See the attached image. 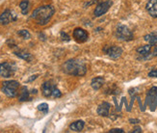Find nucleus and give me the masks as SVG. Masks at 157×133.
Listing matches in <instances>:
<instances>
[{
	"instance_id": "obj_1",
	"label": "nucleus",
	"mask_w": 157,
	"mask_h": 133,
	"mask_svg": "<svg viewBox=\"0 0 157 133\" xmlns=\"http://www.w3.org/2000/svg\"><path fill=\"white\" fill-rule=\"evenodd\" d=\"M63 72L72 76H84L87 73V66L83 60L71 59L62 67Z\"/></svg>"
},
{
	"instance_id": "obj_2",
	"label": "nucleus",
	"mask_w": 157,
	"mask_h": 133,
	"mask_svg": "<svg viewBox=\"0 0 157 133\" xmlns=\"http://www.w3.org/2000/svg\"><path fill=\"white\" fill-rule=\"evenodd\" d=\"M54 13H55V9H54L52 5H44L38 7L36 10H34L31 15V18L39 25H45L49 22Z\"/></svg>"
},
{
	"instance_id": "obj_3",
	"label": "nucleus",
	"mask_w": 157,
	"mask_h": 133,
	"mask_svg": "<svg viewBox=\"0 0 157 133\" xmlns=\"http://www.w3.org/2000/svg\"><path fill=\"white\" fill-rule=\"evenodd\" d=\"M137 53L143 60H149L157 56V45H147L137 48Z\"/></svg>"
},
{
	"instance_id": "obj_4",
	"label": "nucleus",
	"mask_w": 157,
	"mask_h": 133,
	"mask_svg": "<svg viewBox=\"0 0 157 133\" xmlns=\"http://www.w3.org/2000/svg\"><path fill=\"white\" fill-rule=\"evenodd\" d=\"M116 37L118 40L124 41H132L134 38L132 31L124 24H118L117 28H116Z\"/></svg>"
},
{
	"instance_id": "obj_5",
	"label": "nucleus",
	"mask_w": 157,
	"mask_h": 133,
	"mask_svg": "<svg viewBox=\"0 0 157 133\" xmlns=\"http://www.w3.org/2000/svg\"><path fill=\"white\" fill-rule=\"evenodd\" d=\"M42 93L45 97H60L62 96L60 90L49 81L44 82L42 85Z\"/></svg>"
},
{
	"instance_id": "obj_6",
	"label": "nucleus",
	"mask_w": 157,
	"mask_h": 133,
	"mask_svg": "<svg viewBox=\"0 0 157 133\" xmlns=\"http://www.w3.org/2000/svg\"><path fill=\"white\" fill-rule=\"evenodd\" d=\"M19 83L15 80L5 81L2 83V92L9 97H15L17 94Z\"/></svg>"
},
{
	"instance_id": "obj_7",
	"label": "nucleus",
	"mask_w": 157,
	"mask_h": 133,
	"mask_svg": "<svg viewBox=\"0 0 157 133\" xmlns=\"http://www.w3.org/2000/svg\"><path fill=\"white\" fill-rule=\"evenodd\" d=\"M16 72V67L12 63L4 62L0 64V76L4 78H9Z\"/></svg>"
},
{
	"instance_id": "obj_8",
	"label": "nucleus",
	"mask_w": 157,
	"mask_h": 133,
	"mask_svg": "<svg viewBox=\"0 0 157 133\" xmlns=\"http://www.w3.org/2000/svg\"><path fill=\"white\" fill-rule=\"evenodd\" d=\"M113 5V1L112 0H105L103 2H100L99 4L97 5L94 11V17H101L103 16L104 14H106L108 12V10L111 8V6Z\"/></svg>"
},
{
	"instance_id": "obj_9",
	"label": "nucleus",
	"mask_w": 157,
	"mask_h": 133,
	"mask_svg": "<svg viewBox=\"0 0 157 133\" xmlns=\"http://www.w3.org/2000/svg\"><path fill=\"white\" fill-rule=\"evenodd\" d=\"M103 51L106 55L112 59H118L122 54V48L117 45H111V46H105L103 48Z\"/></svg>"
},
{
	"instance_id": "obj_10",
	"label": "nucleus",
	"mask_w": 157,
	"mask_h": 133,
	"mask_svg": "<svg viewBox=\"0 0 157 133\" xmlns=\"http://www.w3.org/2000/svg\"><path fill=\"white\" fill-rule=\"evenodd\" d=\"M147 103L151 110H154L157 106V88L152 87L148 91L147 96Z\"/></svg>"
},
{
	"instance_id": "obj_11",
	"label": "nucleus",
	"mask_w": 157,
	"mask_h": 133,
	"mask_svg": "<svg viewBox=\"0 0 157 133\" xmlns=\"http://www.w3.org/2000/svg\"><path fill=\"white\" fill-rule=\"evenodd\" d=\"M17 20V16L13 15V12L9 9H6L1 15H0V24L1 25H7L11 22Z\"/></svg>"
},
{
	"instance_id": "obj_12",
	"label": "nucleus",
	"mask_w": 157,
	"mask_h": 133,
	"mask_svg": "<svg viewBox=\"0 0 157 133\" xmlns=\"http://www.w3.org/2000/svg\"><path fill=\"white\" fill-rule=\"evenodd\" d=\"M73 38L75 39L78 43H85V41L88 40L89 35L88 32L82 28H76L73 31Z\"/></svg>"
},
{
	"instance_id": "obj_13",
	"label": "nucleus",
	"mask_w": 157,
	"mask_h": 133,
	"mask_svg": "<svg viewBox=\"0 0 157 133\" xmlns=\"http://www.w3.org/2000/svg\"><path fill=\"white\" fill-rule=\"evenodd\" d=\"M146 9L149 16L152 18H157V0H148L146 5Z\"/></svg>"
},
{
	"instance_id": "obj_14",
	"label": "nucleus",
	"mask_w": 157,
	"mask_h": 133,
	"mask_svg": "<svg viewBox=\"0 0 157 133\" xmlns=\"http://www.w3.org/2000/svg\"><path fill=\"white\" fill-rule=\"evenodd\" d=\"M110 103L108 102H102L100 105L98 107V114L102 117H108L109 116V111H110Z\"/></svg>"
},
{
	"instance_id": "obj_15",
	"label": "nucleus",
	"mask_w": 157,
	"mask_h": 133,
	"mask_svg": "<svg viewBox=\"0 0 157 133\" xmlns=\"http://www.w3.org/2000/svg\"><path fill=\"white\" fill-rule=\"evenodd\" d=\"M15 54L17 56L18 58L23 59L27 62H31L33 60V56L31 55V53H29L28 51H26L24 49H18L15 51Z\"/></svg>"
},
{
	"instance_id": "obj_16",
	"label": "nucleus",
	"mask_w": 157,
	"mask_h": 133,
	"mask_svg": "<svg viewBox=\"0 0 157 133\" xmlns=\"http://www.w3.org/2000/svg\"><path fill=\"white\" fill-rule=\"evenodd\" d=\"M104 83H105V79L102 76H98V77H95L92 80L91 86L94 90H99L104 85Z\"/></svg>"
},
{
	"instance_id": "obj_17",
	"label": "nucleus",
	"mask_w": 157,
	"mask_h": 133,
	"mask_svg": "<svg viewBox=\"0 0 157 133\" xmlns=\"http://www.w3.org/2000/svg\"><path fill=\"white\" fill-rule=\"evenodd\" d=\"M84 125H85V123L83 121H76L72 123L71 125H70V128L72 130V131H75V132H80L82 131V129L84 128Z\"/></svg>"
},
{
	"instance_id": "obj_18",
	"label": "nucleus",
	"mask_w": 157,
	"mask_h": 133,
	"mask_svg": "<svg viewBox=\"0 0 157 133\" xmlns=\"http://www.w3.org/2000/svg\"><path fill=\"white\" fill-rule=\"evenodd\" d=\"M29 100V92L28 89L26 87H22L21 91H20V94L18 96V100L19 101H26Z\"/></svg>"
},
{
	"instance_id": "obj_19",
	"label": "nucleus",
	"mask_w": 157,
	"mask_h": 133,
	"mask_svg": "<svg viewBox=\"0 0 157 133\" xmlns=\"http://www.w3.org/2000/svg\"><path fill=\"white\" fill-rule=\"evenodd\" d=\"M144 39L149 45H157V34L156 33L147 34V35H146Z\"/></svg>"
},
{
	"instance_id": "obj_20",
	"label": "nucleus",
	"mask_w": 157,
	"mask_h": 133,
	"mask_svg": "<svg viewBox=\"0 0 157 133\" xmlns=\"http://www.w3.org/2000/svg\"><path fill=\"white\" fill-rule=\"evenodd\" d=\"M29 6H30V3L28 0H22V1L20 2L19 7H20V10H21L22 15H27V14H28Z\"/></svg>"
},
{
	"instance_id": "obj_21",
	"label": "nucleus",
	"mask_w": 157,
	"mask_h": 133,
	"mask_svg": "<svg viewBox=\"0 0 157 133\" xmlns=\"http://www.w3.org/2000/svg\"><path fill=\"white\" fill-rule=\"evenodd\" d=\"M17 35H19L20 37H22V38L25 39V40H28V39H30V37H31V35H30V33L28 32V30H25V29L19 30V31L17 32Z\"/></svg>"
},
{
	"instance_id": "obj_22",
	"label": "nucleus",
	"mask_w": 157,
	"mask_h": 133,
	"mask_svg": "<svg viewBox=\"0 0 157 133\" xmlns=\"http://www.w3.org/2000/svg\"><path fill=\"white\" fill-rule=\"evenodd\" d=\"M38 110L40 111V112H44V113H47V111H48V105H47V103H42L38 105Z\"/></svg>"
},
{
	"instance_id": "obj_23",
	"label": "nucleus",
	"mask_w": 157,
	"mask_h": 133,
	"mask_svg": "<svg viewBox=\"0 0 157 133\" xmlns=\"http://www.w3.org/2000/svg\"><path fill=\"white\" fill-rule=\"evenodd\" d=\"M61 38H62L63 41H69L71 40L70 36L67 34H66L65 32H61Z\"/></svg>"
},
{
	"instance_id": "obj_24",
	"label": "nucleus",
	"mask_w": 157,
	"mask_h": 133,
	"mask_svg": "<svg viewBox=\"0 0 157 133\" xmlns=\"http://www.w3.org/2000/svg\"><path fill=\"white\" fill-rule=\"evenodd\" d=\"M124 130L121 128H113L111 130H109V133H124Z\"/></svg>"
},
{
	"instance_id": "obj_25",
	"label": "nucleus",
	"mask_w": 157,
	"mask_h": 133,
	"mask_svg": "<svg viewBox=\"0 0 157 133\" xmlns=\"http://www.w3.org/2000/svg\"><path fill=\"white\" fill-rule=\"evenodd\" d=\"M148 76L149 77H156L157 78V68L156 69H152L151 72H148Z\"/></svg>"
},
{
	"instance_id": "obj_26",
	"label": "nucleus",
	"mask_w": 157,
	"mask_h": 133,
	"mask_svg": "<svg viewBox=\"0 0 157 133\" xmlns=\"http://www.w3.org/2000/svg\"><path fill=\"white\" fill-rule=\"evenodd\" d=\"M38 77V74H35V75H32V77H30L28 80H27V82H31V81H33V80H35L36 78Z\"/></svg>"
},
{
	"instance_id": "obj_27",
	"label": "nucleus",
	"mask_w": 157,
	"mask_h": 133,
	"mask_svg": "<svg viewBox=\"0 0 157 133\" xmlns=\"http://www.w3.org/2000/svg\"><path fill=\"white\" fill-rule=\"evenodd\" d=\"M129 122H130L131 123H140L139 120H135V119H130V120H129Z\"/></svg>"
},
{
	"instance_id": "obj_28",
	"label": "nucleus",
	"mask_w": 157,
	"mask_h": 133,
	"mask_svg": "<svg viewBox=\"0 0 157 133\" xmlns=\"http://www.w3.org/2000/svg\"><path fill=\"white\" fill-rule=\"evenodd\" d=\"M132 132H139V133H141V132H142V129H141V127H135V128L133 129Z\"/></svg>"
}]
</instances>
